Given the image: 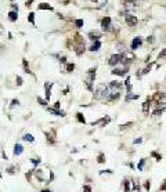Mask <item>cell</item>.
Segmentation results:
<instances>
[{"label": "cell", "mask_w": 166, "mask_h": 192, "mask_svg": "<svg viewBox=\"0 0 166 192\" xmlns=\"http://www.w3.org/2000/svg\"><path fill=\"white\" fill-rule=\"evenodd\" d=\"M15 105H20V101H18V100H13V101H11V107H15Z\"/></svg>", "instance_id": "37"}, {"label": "cell", "mask_w": 166, "mask_h": 192, "mask_svg": "<svg viewBox=\"0 0 166 192\" xmlns=\"http://www.w3.org/2000/svg\"><path fill=\"white\" fill-rule=\"evenodd\" d=\"M161 189L162 191H166V180H165V183H163V185L161 187Z\"/></svg>", "instance_id": "43"}, {"label": "cell", "mask_w": 166, "mask_h": 192, "mask_svg": "<svg viewBox=\"0 0 166 192\" xmlns=\"http://www.w3.org/2000/svg\"><path fill=\"white\" fill-rule=\"evenodd\" d=\"M100 47H101V42H100V40H96V42L90 46L89 50H90V51H98V50H100Z\"/></svg>", "instance_id": "14"}, {"label": "cell", "mask_w": 166, "mask_h": 192, "mask_svg": "<svg viewBox=\"0 0 166 192\" xmlns=\"http://www.w3.org/2000/svg\"><path fill=\"white\" fill-rule=\"evenodd\" d=\"M141 43H143L141 37H134L133 39V42H132V44H130V48H132V50H137V48L141 46Z\"/></svg>", "instance_id": "8"}, {"label": "cell", "mask_w": 166, "mask_h": 192, "mask_svg": "<svg viewBox=\"0 0 166 192\" xmlns=\"http://www.w3.org/2000/svg\"><path fill=\"white\" fill-rule=\"evenodd\" d=\"M11 7H13L14 11H17V13H18V6L17 4H11Z\"/></svg>", "instance_id": "41"}, {"label": "cell", "mask_w": 166, "mask_h": 192, "mask_svg": "<svg viewBox=\"0 0 166 192\" xmlns=\"http://www.w3.org/2000/svg\"><path fill=\"white\" fill-rule=\"evenodd\" d=\"M22 152H24V146H22L21 144H15V145H14V152H13L14 156H20Z\"/></svg>", "instance_id": "10"}, {"label": "cell", "mask_w": 166, "mask_h": 192, "mask_svg": "<svg viewBox=\"0 0 166 192\" xmlns=\"http://www.w3.org/2000/svg\"><path fill=\"white\" fill-rule=\"evenodd\" d=\"M149 71H151V64H149V65H148V66H147L145 69H143V72H141V75H147V73H148Z\"/></svg>", "instance_id": "30"}, {"label": "cell", "mask_w": 166, "mask_h": 192, "mask_svg": "<svg viewBox=\"0 0 166 192\" xmlns=\"http://www.w3.org/2000/svg\"><path fill=\"white\" fill-rule=\"evenodd\" d=\"M109 94V89H108V86L101 83V84L97 86V89H96V93H94V97L97 100H105L107 95Z\"/></svg>", "instance_id": "1"}, {"label": "cell", "mask_w": 166, "mask_h": 192, "mask_svg": "<svg viewBox=\"0 0 166 192\" xmlns=\"http://www.w3.org/2000/svg\"><path fill=\"white\" fill-rule=\"evenodd\" d=\"M154 100H156V102H158V104H166V95H165L163 93H158V94H155Z\"/></svg>", "instance_id": "9"}, {"label": "cell", "mask_w": 166, "mask_h": 192, "mask_svg": "<svg viewBox=\"0 0 166 192\" xmlns=\"http://www.w3.org/2000/svg\"><path fill=\"white\" fill-rule=\"evenodd\" d=\"M6 171H7V173H10V174H14V173H15V169H14V167H9Z\"/></svg>", "instance_id": "36"}, {"label": "cell", "mask_w": 166, "mask_h": 192, "mask_svg": "<svg viewBox=\"0 0 166 192\" xmlns=\"http://www.w3.org/2000/svg\"><path fill=\"white\" fill-rule=\"evenodd\" d=\"M22 138H24V141H28V142H33L35 141V137L32 136V134H29V133H26Z\"/></svg>", "instance_id": "18"}, {"label": "cell", "mask_w": 166, "mask_h": 192, "mask_svg": "<svg viewBox=\"0 0 166 192\" xmlns=\"http://www.w3.org/2000/svg\"><path fill=\"white\" fill-rule=\"evenodd\" d=\"M151 101H152V100L148 98L144 104H143V112H144V113H148V109H149V107H151Z\"/></svg>", "instance_id": "15"}, {"label": "cell", "mask_w": 166, "mask_h": 192, "mask_svg": "<svg viewBox=\"0 0 166 192\" xmlns=\"http://www.w3.org/2000/svg\"><path fill=\"white\" fill-rule=\"evenodd\" d=\"M30 162L33 163L35 166H38V165H39L40 162H42V160H40V159H36V158H33V159H30Z\"/></svg>", "instance_id": "33"}, {"label": "cell", "mask_w": 166, "mask_h": 192, "mask_svg": "<svg viewBox=\"0 0 166 192\" xmlns=\"http://www.w3.org/2000/svg\"><path fill=\"white\" fill-rule=\"evenodd\" d=\"M144 187H145V189H149V188H151V184H149L148 181H147V183H145V185H144Z\"/></svg>", "instance_id": "42"}, {"label": "cell", "mask_w": 166, "mask_h": 192, "mask_svg": "<svg viewBox=\"0 0 166 192\" xmlns=\"http://www.w3.org/2000/svg\"><path fill=\"white\" fill-rule=\"evenodd\" d=\"M17 84H18V86H21V84H22V79H21L20 76L17 77Z\"/></svg>", "instance_id": "40"}, {"label": "cell", "mask_w": 166, "mask_h": 192, "mask_svg": "<svg viewBox=\"0 0 166 192\" xmlns=\"http://www.w3.org/2000/svg\"><path fill=\"white\" fill-rule=\"evenodd\" d=\"M137 22H138V19H137L136 15H132V14H127V15H126V24H127L129 26H136Z\"/></svg>", "instance_id": "4"}, {"label": "cell", "mask_w": 166, "mask_h": 192, "mask_svg": "<svg viewBox=\"0 0 166 192\" xmlns=\"http://www.w3.org/2000/svg\"><path fill=\"white\" fill-rule=\"evenodd\" d=\"M122 83H119V82H111L109 83V86H108V89H111V90H114V91H119L120 93V90H122Z\"/></svg>", "instance_id": "6"}, {"label": "cell", "mask_w": 166, "mask_h": 192, "mask_svg": "<svg viewBox=\"0 0 166 192\" xmlns=\"http://www.w3.org/2000/svg\"><path fill=\"white\" fill-rule=\"evenodd\" d=\"M83 192H91V187L90 185H85L83 187Z\"/></svg>", "instance_id": "35"}, {"label": "cell", "mask_w": 166, "mask_h": 192, "mask_svg": "<svg viewBox=\"0 0 166 192\" xmlns=\"http://www.w3.org/2000/svg\"><path fill=\"white\" fill-rule=\"evenodd\" d=\"M39 10H53V7H51L50 4H47V3H42V4H39Z\"/></svg>", "instance_id": "20"}, {"label": "cell", "mask_w": 166, "mask_h": 192, "mask_svg": "<svg viewBox=\"0 0 166 192\" xmlns=\"http://www.w3.org/2000/svg\"><path fill=\"white\" fill-rule=\"evenodd\" d=\"M51 86L53 84H49V83L44 84V89H46V100H50V97H51Z\"/></svg>", "instance_id": "16"}, {"label": "cell", "mask_w": 166, "mask_h": 192, "mask_svg": "<svg viewBox=\"0 0 166 192\" xmlns=\"http://www.w3.org/2000/svg\"><path fill=\"white\" fill-rule=\"evenodd\" d=\"M163 111H165V108H162V109H155L152 113H154V116H159V115H162V112Z\"/></svg>", "instance_id": "26"}, {"label": "cell", "mask_w": 166, "mask_h": 192, "mask_svg": "<svg viewBox=\"0 0 166 192\" xmlns=\"http://www.w3.org/2000/svg\"><path fill=\"white\" fill-rule=\"evenodd\" d=\"M132 189H130V181H125V192H130Z\"/></svg>", "instance_id": "23"}, {"label": "cell", "mask_w": 166, "mask_h": 192, "mask_svg": "<svg viewBox=\"0 0 166 192\" xmlns=\"http://www.w3.org/2000/svg\"><path fill=\"white\" fill-rule=\"evenodd\" d=\"M47 109H49L50 113H53V115H55V116H61V118H64V116L67 115L64 111H58V109H54V108H47Z\"/></svg>", "instance_id": "11"}, {"label": "cell", "mask_w": 166, "mask_h": 192, "mask_svg": "<svg viewBox=\"0 0 166 192\" xmlns=\"http://www.w3.org/2000/svg\"><path fill=\"white\" fill-rule=\"evenodd\" d=\"M101 28H102V30H111V18L109 17H104L101 19Z\"/></svg>", "instance_id": "5"}, {"label": "cell", "mask_w": 166, "mask_h": 192, "mask_svg": "<svg viewBox=\"0 0 166 192\" xmlns=\"http://www.w3.org/2000/svg\"><path fill=\"white\" fill-rule=\"evenodd\" d=\"M129 126H132V122H129V123H125V124H122V126H120V128H122V130H123V128L129 127Z\"/></svg>", "instance_id": "38"}, {"label": "cell", "mask_w": 166, "mask_h": 192, "mask_svg": "<svg viewBox=\"0 0 166 192\" xmlns=\"http://www.w3.org/2000/svg\"><path fill=\"white\" fill-rule=\"evenodd\" d=\"M28 21H29L30 24H33V25H35V14H33V13H30V14H29V17H28Z\"/></svg>", "instance_id": "29"}, {"label": "cell", "mask_w": 166, "mask_h": 192, "mask_svg": "<svg viewBox=\"0 0 166 192\" xmlns=\"http://www.w3.org/2000/svg\"><path fill=\"white\" fill-rule=\"evenodd\" d=\"M129 1H130V3H132V1H134V0H129Z\"/></svg>", "instance_id": "48"}, {"label": "cell", "mask_w": 166, "mask_h": 192, "mask_svg": "<svg viewBox=\"0 0 166 192\" xmlns=\"http://www.w3.org/2000/svg\"><path fill=\"white\" fill-rule=\"evenodd\" d=\"M144 165H145V159H141L140 162H138V165H137V169H138V170H143Z\"/></svg>", "instance_id": "25"}, {"label": "cell", "mask_w": 166, "mask_h": 192, "mask_svg": "<svg viewBox=\"0 0 166 192\" xmlns=\"http://www.w3.org/2000/svg\"><path fill=\"white\" fill-rule=\"evenodd\" d=\"M65 69H67V72H72L73 69H75V65L73 64H67V68Z\"/></svg>", "instance_id": "28"}, {"label": "cell", "mask_w": 166, "mask_h": 192, "mask_svg": "<svg viewBox=\"0 0 166 192\" xmlns=\"http://www.w3.org/2000/svg\"><path fill=\"white\" fill-rule=\"evenodd\" d=\"M58 108H60V102H58V101H57V102L54 104V109H58Z\"/></svg>", "instance_id": "44"}, {"label": "cell", "mask_w": 166, "mask_h": 192, "mask_svg": "<svg viewBox=\"0 0 166 192\" xmlns=\"http://www.w3.org/2000/svg\"><path fill=\"white\" fill-rule=\"evenodd\" d=\"M94 77H96V68H90L89 71H87V77H86V86H87V89L89 90H93V87H91V83L94 82Z\"/></svg>", "instance_id": "2"}, {"label": "cell", "mask_w": 166, "mask_h": 192, "mask_svg": "<svg viewBox=\"0 0 166 192\" xmlns=\"http://www.w3.org/2000/svg\"><path fill=\"white\" fill-rule=\"evenodd\" d=\"M83 24H85V22H83V19H76V21H75L76 28H82V26H83Z\"/></svg>", "instance_id": "27"}, {"label": "cell", "mask_w": 166, "mask_h": 192, "mask_svg": "<svg viewBox=\"0 0 166 192\" xmlns=\"http://www.w3.org/2000/svg\"><path fill=\"white\" fill-rule=\"evenodd\" d=\"M109 120H111V119L107 116V118H102V119L97 120V122H93V123H91V126H97V124H102V126H105V124L109 123Z\"/></svg>", "instance_id": "12"}, {"label": "cell", "mask_w": 166, "mask_h": 192, "mask_svg": "<svg viewBox=\"0 0 166 192\" xmlns=\"http://www.w3.org/2000/svg\"><path fill=\"white\" fill-rule=\"evenodd\" d=\"M38 101H39V104H40V105H43V107H47V102L44 101V100H42L40 97H38Z\"/></svg>", "instance_id": "34"}, {"label": "cell", "mask_w": 166, "mask_h": 192, "mask_svg": "<svg viewBox=\"0 0 166 192\" xmlns=\"http://www.w3.org/2000/svg\"><path fill=\"white\" fill-rule=\"evenodd\" d=\"M141 141H143L141 138H136V140H134V144H140Z\"/></svg>", "instance_id": "45"}, {"label": "cell", "mask_w": 166, "mask_h": 192, "mask_svg": "<svg viewBox=\"0 0 166 192\" xmlns=\"http://www.w3.org/2000/svg\"><path fill=\"white\" fill-rule=\"evenodd\" d=\"M122 58H123V54H122V53H119V54H114V55H111V58L108 60V64H109L111 66H115V65L120 64Z\"/></svg>", "instance_id": "3"}, {"label": "cell", "mask_w": 166, "mask_h": 192, "mask_svg": "<svg viewBox=\"0 0 166 192\" xmlns=\"http://www.w3.org/2000/svg\"><path fill=\"white\" fill-rule=\"evenodd\" d=\"M40 192H53V191H51V189H42Z\"/></svg>", "instance_id": "46"}, {"label": "cell", "mask_w": 166, "mask_h": 192, "mask_svg": "<svg viewBox=\"0 0 166 192\" xmlns=\"http://www.w3.org/2000/svg\"><path fill=\"white\" fill-rule=\"evenodd\" d=\"M147 42H148V43H154V42H155L154 36H148V37H147Z\"/></svg>", "instance_id": "39"}, {"label": "cell", "mask_w": 166, "mask_h": 192, "mask_svg": "<svg viewBox=\"0 0 166 192\" xmlns=\"http://www.w3.org/2000/svg\"><path fill=\"white\" fill-rule=\"evenodd\" d=\"M97 162H98V163H104V162H105V155H104V154H100V155H98Z\"/></svg>", "instance_id": "24"}, {"label": "cell", "mask_w": 166, "mask_h": 192, "mask_svg": "<svg viewBox=\"0 0 166 192\" xmlns=\"http://www.w3.org/2000/svg\"><path fill=\"white\" fill-rule=\"evenodd\" d=\"M90 1H94V3H97V0H90Z\"/></svg>", "instance_id": "47"}, {"label": "cell", "mask_w": 166, "mask_h": 192, "mask_svg": "<svg viewBox=\"0 0 166 192\" xmlns=\"http://www.w3.org/2000/svg\"><path fill=\"white\" fill-rule=\"evenodd\" d=\"M127 69L129 68H114V71H111L112 75H118V76H123L127 73Z\"/></svg>", "instance_id": "7"}, {"label": "cell", "mask_w": 166, "mask_h": 192, "mask_svg": "<svg viewBox=\"0 0 166 192\" xmlns=\"http://www.w3.org/2000/svg\"><path fill=\"white\" fill-rule=\"evenodd\" d=\"M22 64H24V69H25L26 73H32V72H30V69H29V65H28V62H26V60L22 61Z\"/></svg>", "instance_id": "22"}, {"label": "cell", "mask_w": 166, "mask_h": 192, "mask_svg": "<svg viewBox=\"0 0 166 192\" xmlns=\"http://www.w3.org/2000/svg\"><path fill=\"white\" fill-rule=\"evenodd\" d=\"M9 18H10V21H17V18H18V14H17V11H10V14H9Z\"/></svg>", "instance_id": "19"}, {"label": "cell", "mask_w": 166, "mask_h": 192, "mask_svg": "<svg viewBox=\"0 0 166 192\" xmlns=\"http://www.w3.org/2000/svg\"><path fill=\"white\" fill-rule=\"evenodd\" d=\"M76 119H78V122H80V123H86L85 116L82 115V113H76Z\"/></svg>", "instance_id": "21"}, {"label": "cell", "mask_w": 166, "mask_h": 192, "mask_svg": "<svg viewBox=\"0 0 166 192\" xmlns=\"http://www.w3.org/2000/svg\"><path fill=\"white\" fill-rule=\"evenodd\" d=\"M138 98V95L137 94H132V93H127L126 94V97H125V101L129 102V101H132V100H137Z\"/></svg>", "instance_id": "17"}, {"label": "cell", "mask_w": 166, "mask_h": 192, "mask_svg": "<svg viewBox=\"0 0 166 192\" xmlns=\"http://www.w3.org/2000/svg\"><path fill=\"white\" fill-rule=\"evenodd\" d=\"M162 58H166V48L159 53V60H162Z\"/></svg>", "instance_id": "32"}, {"label": "cell", "mask_w": 166, "mask_h": 192, "mask_svg": "<svg viewBox=\"0 0 166 192\" xmlns=\"http://www.w3.org/2000/svg\"><path fill=\"white\" fill-rule=\"evenodd\" d=\"M100 37H101V33H100V32H97V30H91V32L89 33V39H91V40H94V42H96V40H98Z\"/></svg>", "instance_id": "13"}, {"label": "cell", "mask_w": 166, "mask_h": 192, "mask_svg": "<svg viewBox=\"0 0 166 192\" xmlns=\"http://www.w3.org/2000/svg\"><path fill=\"white\" fill-rule=\"evenodd\" d=\"M151 156H154V158H156V160H161L162 156L159 154H156V152H151Z\"/></svg>", "instance_id": "31"}]
</instances>
